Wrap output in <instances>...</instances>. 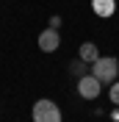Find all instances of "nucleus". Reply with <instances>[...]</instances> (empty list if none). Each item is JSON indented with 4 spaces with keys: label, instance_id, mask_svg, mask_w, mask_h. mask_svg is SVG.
Listing matches in <instances>:
<instances>
[{
    "label": "nucleus",
    "instance_id": "obj_4",
    "mask_svg": "<svg viewBox=\"0 0 119 122\" xmlns=\"http://www.w3.org/2000/svg\"><path fill=\"white\" fill-rule=\"evenodd\" d=\"M61 45V36L55 28H45L42 33H39V50H45V53H55Z\"/></svg>",
    "mask_w": 119,
    "mask_h": 122
},
{
    "label": "nucleus",
    "instance_id": "obj_3",
    "mask_svg": "<svg viewBox=\"0 0 119 122\" xmlns=\"http://www.w3.org/2000/svg\"><path fill=\"white\" fill-rule=\"evenodd\" d=\"M100 89H103V83H100L91 72H89V75H83V78H78V92H80L83 100H94V97H100Z\"/></svg>",
    "mask_w": 119,
    "mask_h": 122
},
{
    "label": "nucleus",
    "instance_id": "obj_1",
    "mask_svg": "<svg viewBox=\"0 0 119 122\" xmlns=\"http://www.w3.org/2000/svg\"><path fill=\"white\" fill-rule=\"evenodd\" d=\"M91 75L100 81V83H114L119 78V61L114 56H100V58L91 64Z\"/></svg>",
    "mask_w": 119,
    "mask_h": 122
},
{
    "label": "nucleus",
    "instance_id": "obj_8",
    "mask_svg": "<svg viewBox=\"0 0 119 122\" xmlns=\"http://www.w3.org/2000/svg\"><path fill=\"white\" fill-rule=\"evenodd\" d=\"M108 97H111L114 106H119V83H111V92H108Z\"/></svg>",
    "mask_w": 119,
    "mask_h": 122
},
{
    "label": "nucleus",
    "instance_id": "obj_6",
    "mask_svg": "<svg viewBox=\"0 0 119 122\" xmlns=\"http://www.w3.org/2000/svg\"><path fill=\"white\" fill-rule=\"evenodd\" d=\"M91 8H94L97 17H111L116 11V3L114 0H91Z\"/></svg>",
    "mask_w": 119,
    "mask_h": 122
},
{
    "label": "nucleus",
    "instance_id": "obj_10",
    "mask_svg": "<svg viewBox=\"0 0 119 122\" xmlns=\"http://www.w3.org/2000/svg\"><path fill=\"white\" fill-rule=\"evenodd\" d=\"M111 119H114V122H119V108H116V111L111 114Z\"/></svg>",
    "mask_w": 119,
    "mask_h": 122
},
{
    "label": "nucleus",
    "instance_id": "obj_7",
    "mask_svg": "<svg viewBox=\"0 0 119 122\" xmlns=\"http://www.w3.org/2000/svg\"><path fill=\"white\" fill-rule=\"evenodd\" d=\"M67 72H69L72 78H83V75H89V64H86L83 58H75V61H69Z\"/></svg>",
    "mask_w": 119,
    "mask_h": 122
},
{
    "label": "nucleus",
    "instance_id": "obj_2",
    "mask_svg": "<svg viewBox=\"0 0 119 122\" xmlns=\"http://www.w3.org/2000/svg\"><path fill=\"white\" fill-rule=\"evenodd\" d=\"M30 117H33V122H61V111L53 100H36Z\"/></svg>",
    "mask_w": 119,
    "mask_h": 122
},
{
    "label": "nucleus",
    "instance_id": "obj_5",
    "mask_svg": "<svg viewBox=\"0 0 119 122\" xmlns=\"http://www.w3.org/2000/svg\"><path fill=\"white\" fill-rule=\"evenodd\" d=\"M78 58H83L86 64H94V61L100 58V50H97V45H94V42H83L80 50H78Z\"/></svg>",
    "mask_w": 119,
    "mask_h": 122
},
{
    "label": "nucleus",
    "instance_id": "obj_9",
    "mask_svg": "<svg viewBox=\"0 0 119 122\" xmlns=\"http://www.w3.org/2000/svg\"><path fill=\"white\" fill-rule=\"evenodd\" d=\"M50 28H55V30L61 28V17H50Z\"/></svg>",
    "mask_w": 119,
    "mask_h": 122
}]
</instances>
